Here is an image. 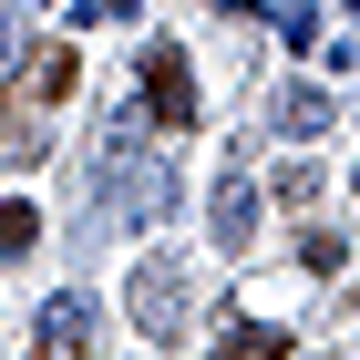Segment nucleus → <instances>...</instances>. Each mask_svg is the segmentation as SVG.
Masks as SVG:
<instances>
[{"mask_svg": "<svg viewBox=\"0 0 360 360\" xmlns=\"http://www.w3.org/2000/svg\"><path fill=\"white\" fill-rule=\"evenodd\" d=\"M165 195H175L165 165H144V155H134V124H113V134H103V175H93V206H103L113 226H144Z\"/></svg>", "mask_w": 360, "mask_h": 360, "instance_id": "1", "label": "nucleus"}, {"mask_svg": "<svg viewBox=\"0 0 360 360\" xmlns=\"http://www.w3.org/2000/svg\"><path fill=\"white\" fill-rule=\"evenodd\" d=\"M144 124H165V134H186V124H195V72H186L175 41L144 52Z\"/></svg>", "mask_w": 360, "mask_h": 360, "instance_id": "2", "label": "nucleus"}, {"mask_svg": "<svg viewBox=\"0 0 360 360\" xmlns=\"http://www.w3.org/2000/svg\"><path fill=\"white\" fill-rule=\"evenodd\" d=\"M134 319H144V340H186V268L175 257L134 268Z\"/></svg>", "mask_w": 360, "mask_h": 360, "instance_id": "3", "label": "nucleus"}, {"mask_svg": "<svg viewBox=\"0 0 360 360\" xmlns=\"http://www.w3.org/2000/svg\"><path fill=\"white\" fill-rule=\"evenodd\" d=\"M206 237H217L226 257L257 248V186H248V175H217V195H206Z\"/></svg>", "mask_w": 360, "mask_h": 360, "instance_id": "4", "label": "nucleus"}, {"mask_svg": "<svg viewBox=\"0 0 360 360\" xmlns=\"http://www.w3.org/2000/svg\"><path fill=\"white\" fill-rule=\"evenodd\" d=\"M31 360H93V299H83V288H62V299L41 309V340H31Z\"/></svg>", "mask_w": 360, "mask_h": 360, "instance_id": "5", "label": "nucleus"}, {"mask_svg": "<svg viewBox=\"0 0 360 360\" xmlns=\"http://www.w3.org/2000/svg\"><path fill=\"white\" fill-rule=\"evenodd\" d=\"M72 83H83V62L62 52V41H41L31 52V103H72Z\"/></svg>", "mask_w": 360, "mask_h": 360, "instance_id": "6", "label": "nucleus"}, {"mask_svg": "<svg viewBox=\"0 0 360 360\" xmlns=\"http://www.w3.org/2000/svg\"><path fill=\"white\" fill-rule=\"evenodd\" d=\"M41 248V206L31 195H0V257H31Z\"/></svg>", "mask_w": 360, "mask_h": 360, "instance_id": "7", "label": "nucleus"}, {"mask_svg": "<svg viewBox=\"0 0 360 360\" xmlns=\"http://www.w3.org/2000/svg\"><path fill=\"white\" fill-rule=\"evenodd\" d=\"M217 360H288V330H257V319H237V330L217 340Z\"/></svg>", "mask_w": 360, "mask_h": 360, "instance_id": "8", "label": "nucleus"}, {"mask_svg": "<svg viewBox=\"0 0 360 360\" xmlns=\"http://www.w3.org/2000/svg\"><path fill=\"white\" fill-rule=\"evenodd\" d=\"M319 124H330V93L319 83H299L288 103H278V134H319Z\"/></svg>", "mask_w": 360, "mask_h": 360, "instance_id": "9", "label": "nucleus"}, {"mask_svg": "<svg viewBox=\"0 0 360 360\" xmlns=\"http://www.w3.org/2000/svg\"><path fill=\"white\" fill-rule=\"evenodd\" d=\"M0 144H21V155H41V113L21 103V93L0 83Z\"/></svg>", "mask_w": 360, "mask_h": 360, "instance_id": "10", "label": "nucleus"}, {"mask_svg": "<svg viewBox=\"0 0 360 360\" xmlns=\"http://www.w3.org/2000/svg\"><path fill=\"white\" fill-rule=\"evenodd\" d=\"M340 257H350V248H340L330 226H299V268H319V278H330V268H340Z\"/></svg>", "mask_w": 360, "mask_h": 360, "instance_id": "11", "label": "nucleus"}, {"mask_svg": "<svg viewBox=\"0 0 360 360\" xmlns=\"http://www.w3.org/2000/svg\"><path fill=\"white\" fill-rule=\"evenodd\" d=\"M11 62H21V21L0 11V83H11Z\"/></svg>", "mask_w": 360, "mask_h": 360, "instance_id": "12", "label": "nucleus"}, {"mask_svg": "<svg viewBox=\"0 0 360 360\" xmlns=\"http://www.w3.org/2000/svg\"><path fill=\"white\" fill-rule=\"evenodd\" d=\"M83 21H124V11H144V0H72Z\"/></svg>", "mask_w": 360, "mask_h": 360, "instance_id": "13", "label": "nucleus"}]
</instances>
